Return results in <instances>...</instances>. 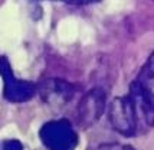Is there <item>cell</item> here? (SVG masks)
Listing matches in <instances>:
<instances>
[{
	"label": "cell",
	"mask_w": 154,
	"mask_h": 150,
	"mask_svg": "<svg viewBox=\"0 0 154 150\" xmlns=\"http://www.w3.org/2000/svg\"><path fill=\"white\" fill-rule=\"evenodd\" d=\"M134 82L138 85L144 97L154 105V59L151 56L146 62V65L141 68L140 74Z\"/></svg>",
	"instance_id": "obj_7"
},
{
	"label": "cell",
	"mask_w": 154,
	"mask_h": 150,
	"mask_svg": "<svg viewBox=\"0 0 154 150\" xmlns=\"http://www.w3.org/2000/svg\"><path fill=\"white\" fill-rule=\"evenodd\" d=\"M128 95L131 98L137 120V134H144L154 126V105L144 97L138 85L133 82Z\"/></svg>",
	"instance_id": "obj_5"
},
{
	"label": "cell",
	"mask_w": 154,
	"mask_h": 150,
	"mask_svg": "<svg viewBox=\"0 0 154 150\" xmlns=\"http://www.w3.org/2000/svg\"><path fill=\"white\" fill-rule=\"evenodd\" d=\"M39 137L48 150H75L78 146V134L68 120L45 123L39 131Z\"/></svg>",
	"instance_id": "obj_1"
},
{
	"label": "cell",
	"mask_w": 154,
	"mask_h": 150,
	"mask_svg": "<svg viewBox=\"0 0 154 150\" xmlns=\"http://www.w3.org/2000/svg\"><path fill=\"white\" fill-rule=\"evenodd\" d=\"M40 97L52 107H62L71 101L75 95V87L63 80H46L39 87Z\"/></svg>",
	"instance_id": "obj_6"
},
{
	"label": "cell",
	"mask_w": 154,
	"mask_h": 150,
	"mask_svg": "<svg viewBox=\"0 0 154 150\" xmlns=\"http://www.w3.org/2000/svg\"><path fill=\"white\" fill-rule=\"evenodd\" d=\"M105 104H107V95L104 89L94 88L88 91L82 97L79 105H78V121H79L81 127L88 129L94 126L102 116L105 110Z\"/></svg>",
	"instance_id": "obj_4"
},
{
	"label": "cell",
	"mask_w": 154,
	"mask_h": 150,
	"mask_svg": "<svg viewBox=\"0 0 154 150\" xmlns=\"http://www.w3.org/2000/svg\"><path fill=\"white\" fill-rule=\"evenodd\" d=\"M97 150H137L133 146L128 144H120V143H107V144H101L97 147Z\"/></svg>",
	"instance_id": "obj_8"
},
{
	"label": "cell",
	"mask_w": 154,
	"mask_h": 150,
	"mask_svg": "<svg viewBox=\"0 0 154 150\" xmlns=\"http://www.w3.org/2000/svg\"><path fill=\"white\" fill-rule=\"evenodd\" d=\"M52 2H63V3H69V5H89V3H95L98 0H52Z\"/></svg>",
	"instance_id": "obj_10"
},
{
	"label": "cell",
	"mask_w": 154,
	"mask_h": 150,
	"mask_svg": "<svg viewBox=\"0 0 154 150\" xmlns=\"http://www.w3.org/2000/svg\"><path fill=\"white\" fill-rule=\"evenodd\" d=\"M2 150H23V144L20 143L19 140H6L3 143V149Z\"/></svg>",
	"instance_id": "obj_9"
},
{
	"label": "cell",
	"mask_w": 154,
	"mask_h": 150,
	"mask_svg": "<svg viewBox=\"0 0 154 150\" xmlns=\"http://www.w3.org/2000/svg\"><path fill=\"white\" fill-rule=\"evenodd\" d=\"M0 75L5 82L3 95L10 102L29 101L36 94V85L33 82L17 80L13 75V69L6 56H0Z\"/></svg>",
	"instance_id": "obj_2"
},
{
	"label": "cell",
	"mask_w": 154,
	"mask_h": 150,
	"mask_svg": "<svg viewBox=\"0 0 154 150\" xmlns=\"http://www.w3.org/2000/svg\"><path fill=\"white\" fill-rule=\"evenodd\" d=\"M109 123L115 131L122 136H137V120L130 95L117 97L112 100L108 111Z\"/></svg>",
	"instance_id": "obj_3"
},
{
	"label": "cell",
	"mask_w": 154,
	"mask_h": 150,
	"mask_svg": "<svg viewBox=\"0 0 154 150\" xmlns=\"http://www.w3.org/2000/svg\"><path fill=\"white\" fill-rule=\"evenodd\" d=\"M151 58H153V59H154V54H153V55H151Z\"/></svg>",
	"instance_id": "obj_11"
}]
</instances>
